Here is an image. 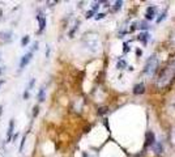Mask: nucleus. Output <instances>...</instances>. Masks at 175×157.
Listing matches in <instances>:
<instances>
[{
    "label": "nucleus",
    "mask_w": 175,
    "mask_h": 157,
    "mask_svg": "<svg viewBox=\"0 0 175 157\" xmlns=\"http://www.w3.org/2000/svg\"><path fill=\"white\" fill-rule=\"evenodd\" d=\"M144 92H145V85L144 84L142 83L136 84L135 88H133V93H135V94H142Z\"/></svg>",
    "instance_id": "423d86ee"
},
{
    "label": "nucleus",
    "mask_w": 175,
    "mask_h": 157,
    "mask_svg": "<svg viewBox=\"0 0 175 157\" xmlns=\"http://www.w3.org/2000/svg\"><path fill=\"white\" fill-rule=\"evenodd\" d=\"M29 39H30V38H29V35H25V37L21 39V46H26V45L29 43Z\"/></svg>",
    "instance_id": "2eb2a0df"
},
{
    "label": "nucleus",
    "mask_w": 175,
    "mask_h": 157,
    "mask_svg": "<svg viewBox=\"0 0 175 157\" xmlns=\"http://www.w3.org/2000/svg\"><path fill=\"white\" fill-rule=\"evenodd\" d=\"M25 139H26V138H25V136H24V138H22V140H21V144H20V152H21V151H22V148H24V144H25Z\"/></svg>",
    "instance_id": "aec40b11"
},
{
    "label": "nucleus",
    "mask_w": 175,
    "mask_h": 157,
    "mask_svg": "<svg viewBox=\"0 0 175 157\" xmlns=\"http://www.w3.org/2000/svg\"><path fill=\"white\" fill-rule=\"evenodd\" d=\"M156 11H157V8L154 5L148 7V8H146V13H145L146 20H153L154 17H156Z\"/></svg>",
    "instance_id": "20e7f679"
},
{
    "label": "nucleus",
    "mask_w": 175,
    "mask_h": 157,
    "mask_svg": "<svg viewBox=\"0 0 175 157\" xmlns=\"http://www.w3.org/2000/svg\"><path fill=\"white\" fill-rule=\"evenodd\" d=\"M157 68H158V59H157L156 55H152L150 58L146 60L144 67V73L148 75V76H153L156 73Z\"/></svg>",
    "instance_id": "f03ea898"
},
{
    "label": "nucleus",
    "mask_w": 175,
    "mask_h": 157,
    "mask_svg": "<svg viewBox=\"0 0 175 157\" xmlns=\"http://www.w3.org/2000/svg\"><path fill=\"white\" fill-rule=\"evenodd\" d=\"M124 52H128V43H124Z\"/></svg>",
    "instance_id": "4be33fe9"
},
{
    "label": "nucleus",
    "mask_w": 175,
    "mask_h": 157,
    "mask_svg": "<svg viewBox=\"0 0 175 157\" xmlns=\"http://www.w3.org/2000/svg\"><path fill=\"white\" fill-rule=\"evenodd\" d=\"M137 39H138V41H141V42L145 45V43L148 42V39H149V34H148V33H141V34H140V35L137 37Z\"/></svg>",
    "instance_id": "9d476101"
},
{
    "label": "nucleus",
    "mask_w": 175,
    "mask_h": 157,
    "mask_svg": "<svg viewBox=\"0 0 175 157\" xmlns=\"http://www.w3.org/2000/svg\"><path fill=\"white\" fill-rule=\"evenodd\" d=\"M154 134L153 132H146V143H145V147H148V145H153L154 144Z\"/></svg>",
    "instance_id": "0eeeda50"
},
{
    "label": "nucleus",
    "mask_w": 175,
    "mask_h": 157,
    "mask_svg": "<svg viewBox=\"0 0 175 157\" xmlns=\"http://www.w3.org/2000/svg\"><path fill=\"white\" fill-rule=\"evenodd\" d=\"M172 80H175V56H172L170 59L167 65L163 68V71L160 73L158 81H157V86L160 89H163L169 84H171Z\"/></svg>",
    "instance_id": "f257e3e1"
},
{
    "label": "nucleus",
    "mask_w": 175,
    "mask_h": 157,
    "mask_svg": "<svg viewBox=\"0 0 175 157\" xmlns=\"http://www.w3.org/2000/svg\"><path fill=\"white\" fill-rule=\"evenodd\" d=\"M1 109H3V108H1V106H0V114H1Z\"/></svg>",
    "instance_id": "b1692460"
},
{
    "label": "nucleus",
    "mask_w": 175,
    "mask_h": 157,
    "mask_svg": "<svg viewBox=\"0 0 175 157\" xmlns=\"http://www.w3.org/2000/svg\"><path fill=\"white\" fill-rule=\"evenodd\" d=\"M4 83V80H0V85H1V84H3Z\"/></svg>",
    "instance_id": "5701e85b"
},
{
    "label": "nucleus",
    "mask_w": 175,
    "mask_h": 157,
    "mask_svg": "<svg viewBox=\"0 0 175 157\" xmlns=\"http://www.w3.org/2000/svg\"><path fill=\"white\" fill-rule=\"evenodd\" d=\"M93 15H94V11H89V12H86V19L93 17Z\"/></svg>",
    "instance_id": "6ab92c4d"
},
{
    "label": "nucleus",
    "mask_w": 175,
    "mask_h": 157,
    "mask_svg": "<svg viewBox=\"0 0 175 157\" xmlns=\"http://www.w3.org/2000/svg\"><path fill=\"white\" fill-rule=\"evenodd\" d=\"M13 126H15V120H11L9 122V128H8V135H7V140L9 142L11 138H12V134H13Z\"/></svg>",
    "instance_id": "6e6552de"
},
{
    "label": "nucleus",
    "mask_w": 175,
    "mask_h": 157,
    "mask_svg": "<svg viewBox=\"0 0 175 157\" xmlns=\"http://www.w3.org/2000/svg\"><path fill=\"white\" fill-rule=\"evenodd\" d=\"M37 20H38V22H39V31H42L43 29L46 28V17H45L42 13H39V15L37 16Z\"/></svg>",
    "instance_id": "39448f33"
},
{
    "label": "nucleus",
    "mask_w": 175,
    "mask_h": 157,
    "mask_svg": "<svg viewBox=\"0 0 175 157\" xmlns=\"http://www.w3.org/2000/svg\"><path fill=\"white\" fill-rule=\"evenodd\" d=\"M34 85V79H31L30 80V83H29V88H28V90H30V88Z\"/></svg>",
    "instance_id": "412c9836"
},
{
    "label": "nucleus",
    "mask_w": 175,
    "mask_h": 157,
    "mask_svg": "<svg viewBox=\"0 0 175 157\" xmlns=\"http://www.w3.org/2000/svg\"><path fill=\"white\" fill-rule=\"evenodd\" d=\"M38 110H39V108H38V106H34V109H33V117H37V115H38Z\"/></svg>",
    "instance_id": "f3484780"
},
{
    "label": "nucleus",
    "mask_w": 175,
    "mask_h": 157,
    "mask_svg": "<svg viewBox=\"0 0 175 157\" xmlns=\"http://www.w3.org/2000/svg\"><path fill=\"white\" fill-rule=\"evenodd\" d=\"M45 86H42L39 89V93H38V100H39V102H42V101H45Z\"/></svg>",
    "instance_id": "f8f14e48"
},
{
    "label": "nucleus",
    "mask_w": 175,
    "mask_h": 157,
    "mask_svg": "<svg viewBox=\"0 0 175 157\" xmlns=\"http://www.w3.org/2000/svg\"><path fill=\"white\" fill-rule=\"evenodd\" d=\"M122 5H123V1H115V5H114L112 11H114V12H116L118 9H120V8H122Z\"/></svg>",
    "instance_id": "ddd939ff"
},
{
    "label": "nucleus",
    "mask_w": 175,
    "mask_h": 157,
    "mask_svg": "<svg viewBox=\"0 0 175 157\" xmlns=\"http://www.w3.org/2000/svg\"><path fill=\"white\" fill-rule=\"evenodd\" d=\"M153 149L156 151V153H158V154H161L163 152V149H162V144H161L160 142H156L153 144Z\"/></svg>",
    "instance_id": "1a4fd4ad"
},
{
    "label": "nucleus",
    "mask_w": 175,
    "mask_h": 157,
    "mask_svg": "<svg viewBox=\"0 0 175 157\" xmlns=\"http://www.w3.org/2000/svg\"><path fill=\"white\" fill-rule=\"evenodd\" d=\"M104 13H97V16H95V20H101V19H103L104 17Z\"/></svg>",
    "instance_id": "a211bd4d"
},
{
    "label": "nucleus",
    "mask_w": 175,
    "mask_h": 157,
    "mask_svg": "<svg viewBox=\"0 0 175 157\" xmlns=\"http://www.w3.org/2000/svg\"><path fill=\"white\" fill-rule=\"evenodd\" d=\"M11 35H12V33H11V31H7V33H3V31H0V39L9 41V39H11Z\"/></svg>",
    "instance_id": "9b49d317"
},
{
    "label": "nucleus",
    "mask_w": 175,
    "mask_h": 157,
    "mask_svg": "<svg viewBox=\"0 0 175 157\" xmlns=\"http://www.w3.org/2000/svg\"><path fill=\"white\" fill-rule=\"evenodd\" d=\"M138 25H140V26H138V29H148L149 28V25H148V22H145V21H141V22H137Z\"/></svg>",
    "instance_id": "4468645a"
},
{
    "label": "nucleus",
    "mask_w": 175,
    "mask_h": 157,
    "mask_svg": "<svg viewBox=\"0 0 175 157\" xmlns=\"http://www.w3.org/2000/svg\"><path fill=\"white\" fill-rule=\"evenodd\" d=\"M31 56H33V51L28 52L26 55H24V56H22L21 62H20V68H21V69L25 67V65H28V63L31 60Z\"/></svg>",
    "instance_id": "7ed1b4c3"
},
{
    "label": "nucleus",
    "mask_w": 175,
    "mask_h": 157,
    "mask_svg": "<svg viewBox=\"0 0 175 157\" xmlns=\"http://www.w3.org/2000/svg\"><path fill=\"white\" fill-rule=\"evenodd\" d=\"M126 62H124V60H119V62H118V68H119V69H123L124 67H126Z\"/></svg>",
    "instance_id": "dca6fc26"
}]
</instances>
